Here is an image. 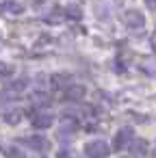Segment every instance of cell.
<instances>
[{
    "instance_id": "cell-1",
    "label": "cell",
    "mask_w": 156,
    "mask_h": 158,
    "mask_svg": "<svg viewBox=\"0 0 156 158\" xmlns=\"http://www.w3.org/2000/svg\"><path fill=\"white\" fill-rule=\"evenodd\" d=\"M31 121H33L35 128L44 130V128H50L54 119H52V115L46 113V110H33V113H31Z\"/></svg>"
},
{
    "instance_id": "cell-2",
    "label": "cell",
    "mask_w": 156,
    "mask_h": 158,
    "mask_svg": "<svg viewBox=\"0 0 156 158\" xmlns=\"http://www.w3.org/2000/svg\"><path fill=\"white\" fill-rule=\"evenodd\" d=\"M85 154L87 156H108V147L104 141H91V143H87Z\"/></svg>"
},
{
    "instance_id": "cell-3",
    "label": "cell",
    "mask_w": 156,
    "mask_h": 158,
    "mask_svg": "<svg viewBox=\"0 0 156 158\" xmlns=\"http://www.w3.org/2000/svg\"><path fill=\"white\" fill-rule=\"evenodd\" d=\"M128 143H132V128H121V130H117V134H115V147L117 149H121V147H126Z\"/></svg>"
},
{
    "instance_id": "cell-4",
    "label": "cell",
    "mask_w": 156,
    "mask_h": 158,
    "mask_svg": "<svg viewBox=\"0 0 156 158\" xmlns=\"http://www.w3.org/2000/svg\"><path fill=\"white\" fill-rule=\"evenodd\" d=\"M145 24V18L141 11H128L126 13V26L128 28H143Z\"/></svg>"
},
{
    "instance_id": "cell-5",
    "label": "cell",
    "mask_w": 156,
    "mask_h": 158,
    "mask_svg": "<svg viewBox=\"0 0 156 158\" xmlns=\"http://www.w3.org/2000/svg\"><path fill=\"white\" fill-rule=\"evenodd\" d=\"M147 152V143L143 141V139H132V145H130V154H134V156H143Z\"/></svg>"
},
{
    "instance_id": "cell-6",
    "label": "cell",
    "mask_w": 156,
    "mask_h": 158,
    "mask_svg": "<svg viewBox=\"0 0 156 158\" xmlns=\"http://www.w3.org/2000/svg\"><path fill=\"white\" fill-rule=\"evenodd\" d=\"M28 145H31L33 149H37V152H46V149H48V141H46L44 136H31V139H28Z\"/></svg>"
},
{
    "instance_id": "cell-7",
    "label": "cell",
    "mask_w": 156,
    "mask_h": 158,
    "mask_svg": "<svg viewBox=\"0 0 156 158\" xmlns=\"http://www.w3.org/2000/svg\"><path fill=\"white\" fill-rule=\"evenodd\" d=\"M85 95V89L82 87H70L67 91H65V98L67 100H80Z\"/></svg>"
},
{
    "instance_id": "cell-8",
    "label": "cell",
    "mask_w": 156,
    "mask_h": 158,
    "mask_svg": "<svg viewBox=\"0 0 156 158\" xmlns=\"http://www.w3.org/2000/svg\"><path fill=\"white\" fill-rule=\"evenodd\" d=\"M5 119H7L9 123H18V121L22 119V113H20V110H11V113L5 115Z\"/></svg>"
},
{
    "instance_id": "cell-9",
    "label": "cell",
    "mask_w": 156,
    "mask_h": 158,
    "mask_svg": "<svg viewBox=\"0 0 156 158\" xmlns=\"http://www.w3.org/2000/svg\"><path fill=\"white\" fill-rule=\"evenodd\" d=\"M143 69H145V74L156 76V61H154V59H152V61H145V63H143Z\"/></svg>"
},
{
    "instance_id": "cell-10",
    "label": "cell",
    "mask_w": 156,
    "mask_h": 158,
    "mask_svg": "<svg viewBox=\"0 0 156 158\" xmlns=\"http://www.w3.org/2000/svg\"><path fill=\"white\" fill-rule=\"evenodd\" d=\"M11 74H13V67H11V65L0 63V78H7V76H11Z\"/></svg>"
},
{
    "instance_id": "cell-11",
    "label": "cell",
    "mask_w": 156,
    "mask_h": 158,
    "mask_svg": "<svg viewBox=\"0 0 156 158\" xmlns=\"http://www.w3.org/2000/svg\"><path fill=\"white\" fill-rule=\"evenodd\" d=\"M152 46L156 48V33H154V37H152Z\"/></svg>"
}]
</instances>
